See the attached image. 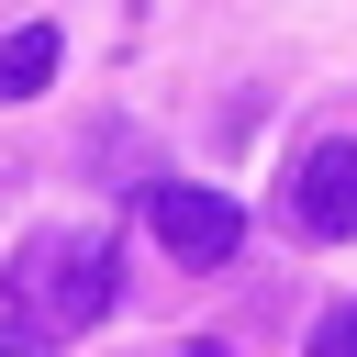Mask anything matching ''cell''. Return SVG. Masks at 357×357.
<instances>
[{
	"instance_id": "obj_1",
	"label": "cell",
	"mask_w": 357,
	"mask_h": 357,
	"mask_svg": "<svg viewBox=\"0 0 357 357\" xmlns=\"http://www.w3.org/2000/svg\"><path fill=\"white\" fill-rule=\"evenodd\" d=\"M11 301H22L45 335H78V324H100V312H112V234H78V223L33 234V245L11 257Z\"/></svg>"
},
{
	"instance_id": "obj_2",
	"label": "cell",
	"mask_w": 357,
	"mask_h": 357,
	"mask_svg": "<svg viewBox=\"0 0 357 357\" xmlns=\"http://www.w3.org/2000/svg\"><path fill=\"white\" fill-rule=\"evenodd\" d=\"M279 223H290L301 245H346V234H357V134H324V145L290 156V178H279Z\"/></svg>"
},
{
	"instance_id": "obj_3",
	"label": "cell",
	"mask_w": 357,
	"mask_h": 357,
	"mask_svg": "<svg viewBox=\"0 0 357 357\" xmlns=\"http://www.w3.org/2000/svg\"><path fill=\"white\" fill-rule=\"evenodd\" d=\"M145 223H156V245H167L178 268H223V257L245 245L234 190H201V178H156V190H145Z\"/></svg>"
},
{
	"instance_id": "obj_4",
	"label": "cell",
	"mask_w": 357,
	"mask_h": 357,
	"mask_svg": "<svg viewBox=\"0 0 357 357\" xmlns=\"http://www.w3.org/2000/svg\"><path fill=\"white\" fill-rule=\"evenodd\" d=\"M56 22H22V33H0V100H33L45 78H56Z\"/></svg>"
},
{
	"instance_id": "obj_5",
	"label": "cell",
	"mask_w": 357,
	"mask_h": 357,
	"mask_svg": "<svg viewBox=\"0 0 357 357\" xmlns=\"http://www.w3.org/2000/svg\"><path fill=\"white\" fill-rule=\"evenodd\" d=\"M312 357H357V301H346V312H324V324H312Z\"/></svg>"
},
{
	"instance_id": "obj_6",
	"label": "cell",
	"mask_w": 357,
	"mask_h": 357,
	"mask_svg": "<svg viewBox=\"0 0 357 357\" xmlns=\"http://www.w3.org/2000/svg\"><path fill=\"white\" fill-rule=\"evenodd\" d=\"M0 357H33V346H22V335H0Z\"/></svg>"
},
{
	"instance_id": "obj_7",
	"label": "cell",
	"mask_w": 357,
	"mask_h": 357,
	"mask_svg": "<svg viewBox=\"0 0 357 357\" xmlns=\"http://www.w3.org/2000/svg\"><path fill=\"white\" fill-rule=\"evenodd\" d=\"M178 357H223V346H178Z\"/></svg>"
}]
</instances>
